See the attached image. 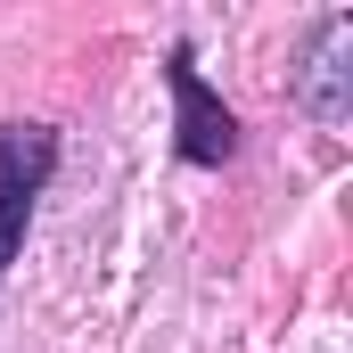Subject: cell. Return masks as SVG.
I'll list each match as a JSON object with an SVG mask.
<instances>
[{
	"mask_svg": "<svg viewBox=\"0 0 353 353\" xmlns=\"http://www.w3.org/2000/svg\"><path fill=\"white\" fill-rule=\"evenodd\" d=\"M50 165H58V140L41 123H0V271L25 247V222H33V197H41Z\"/></svg>",
	"mask_w": 353,
	"mask_h": 353,
	"instance_id": "obj_1",
	"label": "cell"
},
{
	"mask_svg": "<svg viewBox=\"0 0 353 353\" xmlns=\"http://www.w3.org/2000/svg\"><path fill=\"white\" fill-rule=\"evenodd\" d=\"M165 90H173L181 157H189V165H230V157H239V115L205 90V74H197V58H189V50L165 58Z\"/></svg>",
	"mask_w": 353,
	"mask_h": 353,
	"instance_id": "obj_2",
	"label": "cell"
},
{
	"mask_svg": "<svg viewBox=\"0 0 353 353\" xmlns=\"http://www.w3.org/2000/svg\"><path fill=\"white\" fill-rule=\"evenodd\" d=\"M345 50H353V17H329V25L312 33L304 74H296L304 107H312L321 123H345V107H353V66H345Z\"/></svg>",
	"mask_w": 353,
	"mask_h": 353,
	"instance_id": "obj_3",
	"label": "cell"
}]
</instances>
